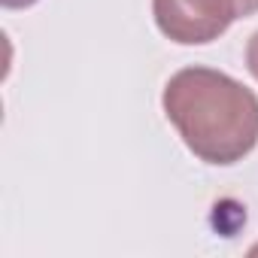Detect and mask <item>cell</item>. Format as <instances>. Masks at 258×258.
<instances>
[{"mask_svg":"<svg viewBox=\"0 0 258 258\" xmlns=\"http://www.w3.org/2000/svg\"><path fill=\"white\" fill-rule=\"evenodd\" d=\"M155 28L179 46H207L237 19V0H152Z\"/></svg>","mask_w":258,"mask_h":258,"instance_id":"obj_2","label":"cell"},{"mask_svg":"<svg viewBox=\"0 0 258 258\" xmlns=\"http://www.w3.org/2000/svg\"><path fill=\"white\" fill-rule=\"evenodd\" d=\"M0 4H4V10H28L37 0H0Z\"/></svg>","mask_w":258,"mask_h":258,"instance_id":"obj_5","label":"cell"},{"mask_svg":"<svg viewBox=\"0 0 258 258\" xmlns=\"http://www.w3.org/2000/svg\"><path fill=\"white\" fill-rule=\"evenodd\" d=\"M161 109L204 164L231 167L258 146V94L222 70H176L161 91Z\"/></svg>","mask_w":258,"mask_h":258,"instance_id":"obj_1","label":"cell"},{"mask_svg":"<svg viewBox=\"0 0 258 258\" xmlns=\"http://www.w3.org/2000/svg\"><path fill=\"white\" fill-rule=\"evenodd\" d=\"M246 70L255 76V82H258V31L249 37V43H246Z\"/></svg>","mask_w":258,"mask_h":258,"instance_id":"obj_3","label":"cell"},{"mask_svg":"<svg viewBox=\"0 0 258 258\" xmlns=\"http://www.w3.org/2000/svg\"><path fill=\"white\" fill-rule=\"evenodd\" d=\"M237 7H240V19H249L258 13V0H237Z\"/></svg>","mask_w":258,"mask_h":258,"instance_id":"obj_4","label":"cell"}]
</instances>
